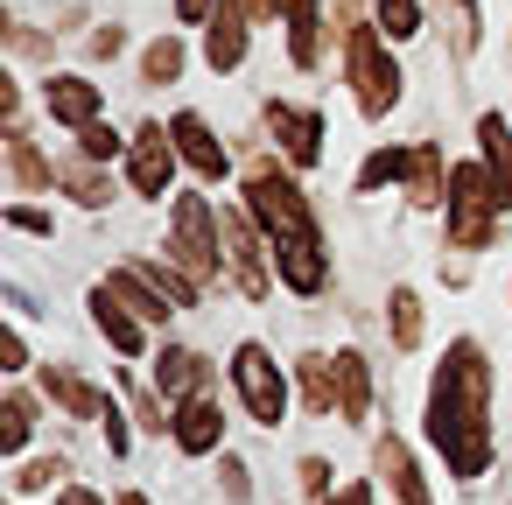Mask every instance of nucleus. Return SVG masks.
<instances>
[{"label":"nucleus","mask_w":512,"mask_h":505,"mask_svg":"<svg viewBox=\"0 0 512 505\" xmlns=\"http://www.w3.org/2000/svg\"><path fill=\"white\" fill-rule=\"evenodd\" d=\"M484 400H491V379H484V358L470 344H456L435 372V407H428V435L435 449L449 456L456 477H477L491 463V435H484Z\"/></svg>","instance_id":"obj_1"},{"label":"nucleus","mask_w":512,"mask_h":505,"mask_svg":"<svg viewBox=\"0 0 512 505\" xmlns=\"http://www.w3.org/2000/svg\"><path fill=\"white\" fill-rule=\"evenodd\" d=\"M253 218H260V232L274 239V253H281V274H288V288L295 295H316L323 288V239H316V225H309V211H302V197H295V183H281V176H253Z\"/></svg>","instance_id":"obj_2"},{"label":"nucleus","mask_w":512,"mask_h":505,"mask_svg":"<svg viewBox=\"0 0 512 505\" xmlns=\"http://www.w3.org/2000/svg\"><path fill=\"white\" fill-rule=\"evenodd\" d=\"M449 204H456V218H449V232L463 239V246H484L491 239V211H505V190H498V176L491 169H449Z\"/></svg>","instance_id":"obj_3"},{"label":"nucleus","mask_w":512,"mask_h":505,"mask_svg":"<svg viewBox=\"0 0 512 505\" xmlns=\"http://www.w3.org/2000/svg\"><path fill=\"white\" fill-rule=\"evenodd\" d=\"M351 85H358V106L365 113H386L400 99V71L386 64V50H379L372 29H351Z\"/></svg>","instance_id":"obj_4"},{"label":"nucleus","mask_w":512,"mask_h":505,"mask_svg":"<svg viewBox=\"0 0 512 505\" xmlns=\"http://www.w3.org/2000/svg\"><path fill=\"white\" fill-rule=\"evenodd\" d=\"M232 379H239V393H246V407H253L260 421H281V407H288V386H281V372H274V358H267L260 344H239V358H232Z\"/></svg>","instance_id":"obj_5"},{"label":"nucleus","mask_w":512,"mask_h":505,"mask_svg":"<svg viewBox=\"0 0 512 505\" xmlns=\"http://www.w3.org/2000/svg\"><path fill=\"white\" fill-rule=\"evenodd\" d=\"M176 260L190 267V274H211V204L204 197H183L176 204Z\"/></svg>","instance_id":"obj_6"},{"label":"nucleus","mask_w":512,"mask_h":505,"mask_svg":"<svg viewBox=\"0 0 512 505\" xmlns=\"http://www.w3.org/2000/svg\"><path fill=\"white\" fill-rule=\"evenodd\" d=\"M127 176H134V190H141V197H162V190H169V134H162V127H141Z\"/></svg>","instance_id":"obj_7"},{"label":"nucleus","mask_w":512,"mask_h":505,"mask_svg":"<svg viewBox=\"0 0 512 505\" xmlns=\"http://www.w3.org/2000/svg\"><path fill=\"white\" fill-rule=\"evenodd\" d=\"M169 134H176V148L190 155V169H197V176H225V148L211 141V127H204L197 113H176V120H169Z\"/></svg>","instance_id":"obj_8"},{"label":"nucleus","mask_w":512,"mask_h":505,"mask_svg":"<svg viewBox=\"0 0 512 505\" xmlns=\"http://www.w3.org/2000/svg\"><path fill=\"white\" fill-rule=\"evenodd\" d=\"M274 134H281V148L309 169L316 155H323V120L316 113H295V106H274Z\"/></svg>","instance_id":"obj_9"},{"label":"nucleus","mask_w":512,"mask_h":505,"mask_svg":"<svg viewBox=\"0 0 512 505\" xmlns=\"http://www.w3.org/2000/svg\"><path fill=\"white\" fill-rule=\"evenodd\" d=\"M218 71H239L246 64V8H218L211 15V50H204Z\"/></svg>","instance_id":"obj_10"},{"label":"nucleus","mask_w":512,"mask_h":505,"mask_svg":"<svg viewBox=\"0 0 512 505\" xmlns=\"http://www.w3.org/2000/svg\"><path fill=\"white\" fill-rule=\"evenodd\" d=\"M50 113L71 120V127H92L99 120V92L85 78H50Z\"/></svg>","instance_id":"obj_11"},{"label":"nucleus","mask_w":512,"mask_h":505,"mask_svg":"<svg viewBox=\"0 0 512 505\" xmlns=\"http://www.w3.org/2000/svg\"><path fill=\"white\" fill-rule=\"evenodd\" d=\"M92 316H99V330L113 337V351H127V358L141 351V323L120 309V295H113V288H92Z\"/></svg>","instance_id":"obj_12"},{"label":"nucleus","mask_w":512,"mask_h":505,"mask_svg":"<svg viewBox=\"0 0 512 505\" xmlns=\"http://www.w3.org/2000/svg\"><path fill=\"white\" fill-rule=\"evenodd\" d=\"M176 442H183L190 456H204V449L218 442V407H211V400H183V414H176Z\"/></svg>","instance_id":"obj_13"},{"label":"nucleus","mask_w":512,"mask_h":505,"mask_svg":"<svg viewBox=\"0 0 512 505\" xmlns=\"http://www.w3.org/2000/svg\"><path fill=\"white\" fill-rule=\"evenodd\" d=\"M225 246H232V260H239V288H246V295H267V274H260V253H253L246 218H225Z\"/></svg>","instance_id":"obj_14"},{"label":"nucleus","mask_w":512,"mask_h":505,"mask_svg":"<svg viewBox=\"0 0 512 505\" xmlns=\"http://www.w3.org/2000/svg\"><path fill=\"white\" fill-rule=\"evenodd\" d=\"M337 379H344V414L365 421L372 414V379H365V358L358 351H337Z\"/></svg>","instance_id":"obj_15"},{"label":"nucleus","mask_w":512,"mask_h":505,"mask_svg":"<svg viewBox=\"0 0 512 505\" xmlns=\"http://www.w3.org/2000/svg\"><path fill=\"white\" fill-rule=\"evenodd\" d=\"M379 470L393 477V491H400V505H428V491H421V477H414V456H407L400 442H379Z\"/></svg>","instance_id":"obj_16"},{"label":"nucleus","mask_w":512,"mask_h":505,"mask_svg":"<svg viewBox=\"0 0 512 505\" xmlns=\"http://www.w3.org/2000/svg\"><path fill=\"white\" fill-rule=\"evenodd\" d=\"M288 57L316 64V0H288Z\"/></svg>","instance_id":"obj_17"},{"label":"nucleus","mask_w":512,"mask_h":505,"mask_svg":"<svg viewBox=\"0 0 512 505\" xmlns=\"http://www.w3.org/2000/svg\"><path fill=\"white\" fill-rule=\"evenodd\" d=\"M400 169H414V155H400V148H379V155L365 162V176H358V190H379V183H393Z\"/></svg>","instance_id":"obj_18"},{"label":"nucleus","mask_w":512,"mask_h":505,"mask_svg":"<svg viewBox=\"0 0 512 505\" xmlns=\"http://www.w3.org/2000/svg\"><path fill=\"white\" fill-rule=\"evenodd\" d=\"M386 316H393V344H414V337H421V302H414L407 288H393V309H386Z\"/></svg>","instance_id":"obj_19"},{"label":"nucleus","mask_w":512,"mask_h":505,"mask_svg":"<svg viewBox=\"0 0 512 505\" xmlns=\"http://www.w3.org/2000/svg\"><path fill=\"white\" fill-rule=\"evenodd\" d=\"M155 372H162V393H190L197 358H190V351H162V365H155Z\"/></svg>","instance_id":"obj_20"},{"label":"nucleus","mask_w":512,"mask_h":505,"mask_svg":"<svg viewBox=\"0 0 512 505\" xmlns=\"http://www.w3.org/2000/svg\"><path fill=\"white\" fill-rule=\"evenodd\" d=\"M50 393H57L71 414H92V407H99V393H92L85 379H71V372H50Z\"/></svg>","instance_id":"obj_21"},{"label":"nucleus","mask_w":512,"mask_h":505,"mask_svg":"<svg viewBox=\"0 0 512 505\" xmlns=\"http://www.w3.org/2000/svg\"><path fill=\"white\" fill-rule=\"evenodd\" d=\"M379 22H386V29L407 43V36L421 29V0H379Z\"/></svg>","instance_id":"obj_22"},{"label":"nucleus","mask_w":512,"mask_h":505,"mask_svg":"<svg viewBox=\"0 0 512 505\" xmlns=\"http://www.w3.org/2000/svg\"><path fill=\"white\" fill-rule=\"evenodd\" d=\"M22 442H29V400H8V421H0V449L15 456Z\"/></svg>","instance_id":"obj_23"},{"label":"nucleus","mask_w":512,"mask_h":505,"mask_svg":"<svg viewBox=\"0 0 512 505\" xmlns=\"http://www.w3.org/2000/svg\"><path fill=\"white\" fill-rule=\"evenodd\" d=\"M302 386H309V407H337L330 400V358H309L302 365Z\"/></svg>","instance_id":"obj_24"},{"label":"nucleus","mask_w":512,"mask_h":505,"mask_svg":"<svg viewBox=\"0 0 512 505\" xmlns=\"http://www.w3.org/2000/svg\"><path fill=\"white\" fill-rule=\"evenodd\" d=\"M78 134H85V155H92V162H113V155H120V134H113V127L92 120V127H78Z\"/></svg>","instance_id":"obj_25"},{"label":"nucleus","mask_w":512,"mask_h":505,"mask_svg":"<svg viewBox=\"0 0 512 505\" xmlns=\"http://www.w3.org/2000/svg\"><path fill=\"white\" fill-rule=\"evenodd\" d=\"M176 71H183V50H176V43H162V50L148 57V78H176Z\"/></svg>","instance_id":"obj_26"},{"label":"nucleus","mask_w":512,"mask_h":505,"mask_svg":"<svg viewBox=\"0 0 512 505\" xmlns=\"http://www.w3.org/2000/svg\"><path fill=\"white\" fill-rule=\"evenodd\" d=\"M0 365H8V372H22V365H29V351H22V337H0Z\"/></svg>","instance_id":"obj_27"},{"label":"nucleus","mask_w":512,"mask_h":505,"mask_svg":"<svg viewBox=\"0 0 512 505\" xmlns=\"http://www.w3.org/2000/svg\"><path fill=\"white\" fill-rule=\"evenodd\" d=\"M8 218H15V225H22V232H50V218H43V211H29V204H15V211H8Z\"/></svg>","instance_id":"obj_28"},{"label":"nucleus","mask_w":512,"mask_h":505,"mask_svg":"<svg viewBox=\"0 0 512 505\" xmlns=\"http://www.w3.org/2000/svg\"><path fill=\"white\" fill-rule=\"evenodd\" d=\"M176 15L183 22H204V15H218V0H176Z\"/></svg>","instance_id":"obj_29"},{"label":"nucleus","mask_w":512,"mask_h":505,"mask_svg":"<svg viewBox=\"0 0 512 505\" xmlns=\"http://www.w3.org/2000/svg\"><path fill=\"white\" fill-rule=\"evenodd\" d=\"M330 505H372V484H344V491H337Z\"/></svg>","instance_id":"obj_30"},{"label":"nucleus","mask_w":512,"mask_h":505,"mask_svg":"<svg viewBox=\"0 0 512 505\" xmlns=\"http://www.w3.org/2000/svg\"><path fill=\"white\" fill-rule=\"evenodd\" d=\"M64 505H99V498L92 491H64Z\"/></svg>","instance_id":"obj_31"},{"label":"nucleus","mask_w":512,"mask_h":505,"mask_svg":"<svg viewBox=\"0 0 512 505\" xmlns=\"http://www.w3.org/2000/svg\"><path fill=\"white\" fill-rule=\"evenodd\" d=\"M246 8H253V15H274V8H281V0H246Z\"/></svg>","instance_id":"obj_32"},{"label":"nucleus","mask_w":512,"mask_h":505,"mask_svg":"<svg viewBox=\"0 0 512 505\" xmlns=\"http://www.w3.org/2000/svg\"><path fill=\"white\" fill-rule=\"evenodd\" d=\"M127 505H148V498H127Z\"/></svg>","instance_id":"obj_33"}]
</instances>
